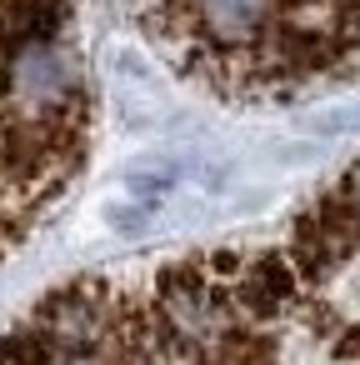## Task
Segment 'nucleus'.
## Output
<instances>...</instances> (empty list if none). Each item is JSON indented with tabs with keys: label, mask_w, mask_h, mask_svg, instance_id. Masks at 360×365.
<instances>
[{
	"label": "nucleus",
	"mask_w": 360,
	"mask_h": 365,
	"mask_svg": "<svg viewBox=\"0 0 360 365\" xmlns=\"http://www.w3.org/2000/svg\"><path fill=\"white\" fill-rule=\"evenodd\" d=\"M6 86H11V96L21 106L51 110V106H61V101H71L81 91V76L56 46H21L6 61Z\"/></svg>",
	"instance_id": "1"
}]
</instances>
